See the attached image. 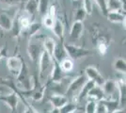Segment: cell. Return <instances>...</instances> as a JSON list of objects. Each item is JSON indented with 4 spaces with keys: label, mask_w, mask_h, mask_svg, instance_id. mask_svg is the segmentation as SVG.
<instances>
[{
    "label": "cell",
    "mask_w": 126,
    "mask_h": 113,
    "mask_svg": "<svg viewBox=\"0 0 126 113\" xmlns=\"http://www.w3.org/2000/svg\"><path fill=\"white\" fill-rule=\"evenodd\" d=\"M24 113H30V110H29V108H27V107H26V109H25Z\"/></svg>",
    "instance_id": "40"
},
{
    "label": "cell",
    "mask_w": 126,
    "mask_h": 113,
    "mask_svg": "<svg viewBox=\"0 0 126 113\" xmlns=\"http://www.w3.org/2000/svg\"><path fill=\"white\" fill-rule=\"evenodd\" d=\"M24 60L25 59L21 58L20 56H18V55L11 56V57H9L7 59V60H6L7 68L11 72V75H15V76L19 75V73L22 69V66H23Z\"/></svg>",
    "instance_id": "8"
},
{
    "label": "cell",
    "mask_w": 126,
    "mask_h": 113,
    "mask_svg": "<svg viewBox=\"0 0 126 113\" xmlns=\"http://www.w3.org/2000/svg\"><path fill=\"white\" fill-rule=\"evenodd\" d=\"M42 25L41 24V23L32 22L31 25H30V27H29V28L26 31V32H27V34H28L29 39H31V38L37 36L38 32H39V31L41 30V28H42Z\"/></svg>",
    "instance_id": "28"
},
{
    "label": "cell",
    "mask_w": 126,
    "mask_h": 113,
    "mask_svg": "<svg viewBox=\"0 0 126 113\" xmlns=\"http://www.w3.org/2000/svg\"><path fill=\"white\" fill-rule=\"evenodd\" d=\"M82 1H83L82 8L85 10L88 15H91L93 11V0H82Z\"/></svg>",
    "instance_id": "32"
},
{
    "label": "cell",
    "mask_w": 126,
    "mask_h": 113,
    "mask_svg": "<svg viewBox=\"0 0 126 113\" xmlns=\"http://www.w3.org/2000/svg\"><path fill=\"white\" fill-rule=\"evenodd\" d=\"M96 113H108V109L103 100L96 103Z\"/></svg>",
    "instance_id": "36"
},
{
    "label": "cell",
    "mask_w": 126,
    "mask_h": 113,
    "mask_svg": "<svg viewBox=\"0 0 126 113\" xmlns=\"http://www.w3.org/2000/svg\"><path fill=\"white\" fill-rule=\"evenodd\" d=\"M16 85L17 87L23 90V92H28L33 88V82H32V76L30 75V71L28 66L26 65V61L24 60L22 69L19 75L16 76Z\"/></svg>",
    "instance_id": "1"
},
{
    "label": "cell",
    "mask_w": 126,
    "mask_h": 113,
    "mask_svg": "<svg viewBox=\"0 0 126 113\" xmlns=\"http://www.w3.org/2000/svg\"><path fill=\"white\" fill-rule=\"evenodd\" d=\"M103 101H104L106 108L108 109V113H112L113 111H115L116 109L121 108L119 98H105Z\"/></svg>",
    "instance_id": "25"
},
{
    "label": "cell",
    "mask_w": 126,
    "mask_h": 113,
    "mask_svg": "<svg viewBox=\"0 0 126 113\" xmlns=\"http://www.w3.org/2000/svg\"><path fill=\"white\" fill-rule=\"evenodd\" d=\"M122 24H123V27H125V29H126V14H125V18H124V20L122 22Z\"/></svg>",
    "instance_id": "42"
},
{
    "label": "cell",
    "mask_w": 126,
    "mask_h": 113,
    "mask_svg": "<svg viewBox=\"0 0 126 113\" xmlns=\"http://www.w3.org/2000/svg\"><path fill=\"white\" fill-rule=\"evenodd\" d=\"M106 1L107 0H93V2L96 3V5L99 7L101 12L106 16V14L108 13V11H107V6H106Z\"/></svg>",
    "instance_id": "33"
},
{
    "label": "cell",
    "mask_w": 126,
    "mask_h": 113,
    "mask_svg": "<svg viewBox=\"0 0 126 113\" xmlns=\"http://www.w3.org/2000/svg\"><path fill=\"white\" fill-rule=\"evenodd\" d=\"M105 99V95L103 88L100 86H94L90 92H89L88 96H87V100L88 101H94V102H99Z\"/></svg>",
    "instance_id": "13"
},
{
    "label": "cell",
    "mask_w": 126,
    "mask_h": 113,
    "mask_svg": "<svg viewBox=\"0 0 126 113\" xmlns=\"http://www.w3.org/2000/svg\"><path fill=\"white\" fill-rule=\"evenodd\" d=\"M38 36V35H37ZM37 36L29 39L27 45V54L32 62H38L42 53L43 52V43L40 39L37 40Z\"/></svg>",
    "instance_id": "3"
},
{
    "label": "cell",
    "mask_w": 126,
    "mask_h": 113,
    "mask_svg": "<svg viewBox=\"0 0 126 113\" xmlns=\"http://www.w3.org/2000/svg\"><path fill=\"white\" fill-rule=\"evenodd\" d=\"M67 58H68V55L64 47V41L63 42L60 41L59 43H57L56 48L54 50V54H53V59L58 61V63H60L63 59H67Z\"/></svg>",
    "instance_id": "14"
},
{
    "label": "cell",
    "mask_w": 126,
    "mask_h": 113,
    "mask_svg": "<svg viewBox=\"0 0 126 113\" xmlns=\"http://www.w3.org/2000/svg\"><path fill=\"white\" fill-rule=\"evenodd\" d=\"M38 62H39V75H38V76L40 79H44L47 73H49L48 72L49 69L50 68L52 69L53 58L46 51L43 50Z\"/></svg>",
    "instance_id": "5"
},
{
    "label": "cell",
    "mask_w": 126,
    "mask_h": 113,
    "mask_svg": "<svg viewBox=\"0 0 126 113\" xmlns=\"http://www.w3.org/2000/svg\"><path fill=\"white\" fill-rule=\"evenodd\" d=\"M64 47H65V50L67 52L68 58L73 59L74 61V60H79V59L86 58V57L92 54V52L89 49L83 48V47H80V46L74 45L72 43H64Z\"/></svg>",
    "instance_id": "4"
},
{
    "label": "cell",
    "mask_w": 126,
    "mask_h": 113,
    "mask_svg": "<svg viewBox=\"0 0 126 113\" xmlns=\"http://www.w3.org/2000/svg\"><path fill=\"white\" fill-rule=\"evenodd\" d=\"M116 82L118 86V98L120 102V107L123 108L126 107V81L123 78H118Z\"/></svg>",
    "instance_id": "12"
},
{
    "label": "cell",
    "mask_w": 126,
    "mask_h": 113,
    "mask_svg": "<svg viewBox=\"0 0 126 113\" xmlns=\"http://www.w3.org/2000/svg\"><path fill=\"white\" fill-rule=\"evenodd\" d=\"M113 69L120 73V74H126V60L122 58H118L112 63Z\"/></svg>",
    "instance_id": "26"
},
{
    "label": "cell",
    "mask_w": 126,
    "mask_h": 113,
    "mask_svg": "<svg viewBox=\"0 0 126 113\" xmlns=\"http://www.w3.org/2000/svg\"><path fill=\"white\" fill-rule=\"evenodd\" d=\"M8 45L4 44L3 46L0 47V60H2L3 59H8Z\"/></svg>",
    "instance_id": "37"
},
{
    "label": "cell",
    "mask_w": 126,
    "mask_h": 113,
    "mask_svg": "<svg viewBox=\"0 0 126 113\" xmlns=\"http://www.w3.org/2000/svg\"><path fill=\"white\" fill-rule=\"evenodd\" d=\"M52 31L53 33L56 35V37L58 38L59 41L63 42L64 41V31H65V28H64V25L63 23L59 19H57L54 26L52 27Z\"/></svg>",
    "instance_id": "20"
},
{
    "label": "cell",
    "mask_w": 126,
    "mask_h": 113,
    "mask_svg": "<svg viewBox=\"0 0 126 113\" xmlns=\"http://www.w3.org/2000/svg\"><path fill=\"white\" fill-rule=\"evenodd\" d=\"M96 103L94 101H88L85 107L84 113H96Z\"/></svg>",
    "instance_id": "35"
},
{
    "label": "cell",
    "mask_w": 126,
    "mask_h": 113,
    "mask_svg": "<svg viewBox=\"0 0 126 113\" xmlns=\"http://www.w3.org/2000/svg\"><path fill=\"white\" fill-rule=\"evenodd\" d=\"M19 95L14 92L11 93H2L0 94V101L3 102L6 106H8L11 109V113H17V108L19 104Z\"/></svg>",
    "instance_id": "7"
},
{
    "label": "cell",
    "mask_w": 126,
    "mask_h": 113,
    "mask_svg": "<svg viewBox=\"0 0 126 113\" xmlns=\"http://www.w3.org/2000/svg\"><path fill=\"white\" fill-rule=\"evenodd\" d=\"M51 7V0H38V13L42 16H45Z\"/></svg>",
    "instance_id": "23"
},
{
    "label": "cell",
    "mask_w": 126,
    "mask_h": 113,
    "mask_svg": "<svg viewBox=\"0 0 126 113\" xmlns=\"http://www.w3.org/2000/svg\"><path fill=\"white\" fill-rule=\"evenodd\" d=\"M48 101L52 105L53 108L59 109L69 102V99L68 97L63 93H53L48 97Z\"/></svg>",
    "instance_id": "11"
},
{
    "label": "cell",
    "mask_w": 126,
    "mask_h": 113,
    "mask_svg": "<svg viewBox=\"0 0 126 113\" xmlns=\"http://www.w3.org/2000/svg\"><path fill=\"white\" fill-rule=\"evenodd\" d=\"M108 44L106 43L105 40H98L97 42V51L101 56H105L107 53Z\"/></svg>",
    "instance_id": "30"
},
{
    "label": "cell",
    "mask_w": 126,
    "mask_h": 113,
    "mask_svg": "<svg viewBox=\"0 0 126 113\" xmlns=\"http://www.w3.org/2000/svg\"><path fill=\"white\" fill-rule=\"evenodd\" d=\"M24 11L33 19L38 13V0H26L24 6Z\"/></svg>",
    "instance_id": "19"
},
{
    "label": "cell",
    "mask_w": 126,
    "mask_h": 113,
    "mask_svg": "<svg viewBox=\"0 0 126 113\" xmlns=\"http://www.w3.org/2000/svg\"><path fill=\"white\" fill-rule=\"evenodd\" d=\"M50 113H60V112H59V109L58 108H52Z\"/></svg>",
    "instance_id": "39"
},
{
    "label": "cell",
    "mask_w": 126,
    "mask_h": 113,
    "mask_svg": "<svg viewBox=\"0 0 126 113\" xmlns=\"http://www.w3.org/2000/svg\"><path fill=\"white\" fill-rule=\"evenodd\" d=\"M59 65H60V68H61L62 72L63 73H65V74L71 73L74 68V60L71 59L70 58H67V59H63L62 61L59 63Z\"/></svg>",
    "instance_id": "27"
},
{
    "label": "cell",
    "mask_w": 126,
    "mask_h": 113,
    "mask_svg": "<svg viewBox=\"0 0 126 113\" xmlns=\"http://www.w3.org/2000/svg\"><path fill=\"white\" fill-rule=\"evenodd\" d=\"M13 27V20L8 13L0 12V28L4 31H11Z\"/></svg>",
    "instance_id": "17"
},
{
    "label": "cell",
    "mask_w": 126,
    "mask_h": 113,
    "mask_svg": "<svg viewBox=\"0 0 126 113\" xmlns=\"http://www.w3.org/2000/svg\"><path fill=\"white\" fill-rule=\"evenodd\" d=\"M106 18L111 23L120 24V23L123 22L124 18H125V14L123 12H120V11H112V12H108L106 14Z\"/></svg>",
    "instance_id": "24"
},
{
    "label": "cell",
    "mask_w": 126,
    "mask_h": 113,
    "mask_svg": "<svg viewBox=\"0 0 126 113\" xmlns=\"http://www.w3.org/2000/svg\"><path fill=\"white\" fill-rule=\"evenodd\" d=\"M73 113H83L82 111H81V108L80 109H77V110H75L74 112H73Z\"/></svg>",
    "instance_id": "43"
},
{
    "label": "cell",
    "mask_w": 126,
    "mask_h": 113,
    "mask_svg": "<svg viewBox=\"0 0 126 113\" xmlns=\"http://www.w3.org/2000/svg\"><path fill=\"white\" fill-rule=\"evenodd\" d=\"M87 12L85 11V10L80 7L78 8L76 11H75V13H74V21L75 22H83L85 20V18L87 16Z\"/></svg>",
    "instance_id": "31"
},
{
    "label": "cell",
    "mask_w": 126,
    "mask_h": 113,
    "mask_svg": "<svg viewBox=\"0 0 126 113\" xmlns=\"http://www.w3.org/2000/svg\"><path fill=\"white\" fill-rule=\"evenodd\" d=\"M26 1V0H0V4L10 8V7H13L21 3H25Z\"/></svg>",
    "instance_id": "34"
},
{
    "label": "cell",
    "mask_w": 126,
    "mask_h": 113,
    "mask_svg": "<svg viewBox=\"0 0 126 113\" xmlns=\"http://www.w3.org/2000/svg\"><path fill=\"white\" fill-rule=\"evenodd\" d=\"M112 113H126V111L124 110V108H118V109H116L115 111H113Z\"/></svg>",
    "instance_id": "38"
},
{
    "label": "cell",
    "mask_w": 126,
    "mask_h": 113,
    "mask_svg": "<svg viewBox=\"0 0 126 113\" xmlns=\"http://www.w3.org/2000/svg\"><path fill=\"white\" fill-rule=\"evenodd\" d=\"M80 109V108L78 107V105L74 102H70L69 101L66 105H64L62 108H59V112L60 113H73L75 110Z\"/></svg>",
    "instance_id": "29"
},
{
    "label": "cell",
    "mask_w": 126,
    "mask_h": 113,
    "mask_svg": "<svg viewBox=\"0 0 126 113\" xmlns=\"http://www.w3.org/2000/svg\"><path fill=\"white\" fill-rule=\"evenodd\" d=\"M94 86H96L94 82L88 79V81L85 83V85L83 86V88L81 89V91L79 92L78 95H77L76 98H75L74 103H76V104H77V103L81 102L82 100H84L85 98H87L88 94H89V92H90V90H91Z\"/></svg>",
    "instance_id": "18"
},
{
    "label": "cell",
    "mask_w": 126,
    "mask_h": 113,
    "mask_svg": "<svg viewBox=\"0 0 126 113\" xmlns=\"http://www.w3.org/2000/svg\"><path fill=\"white\" fill-rule=\"evenodd\" d=\"M56 20H57V9H56V6L55 5H51L49 11H48V13L45 16L42 17V25L45 28L52 29Z\"/></svg>",
    "instance_id": "10"
},
{
    "label": "cell",
    "mask_w": 126,
    "mask_h": 113,
    "mask_svg": "<svg viewBox=\"0 0 126 113\" xmlns=\"http://www.w3.org/2000/svg\"><path fill=\"white\" fill-rule=\"evenodd\" d=\"M84 74L89 80L93 81L96 86L103 87L105 84V78L102 75L100 71L94 66H87L84 69Z\"/></svg>",
    "instance_id": "6"
},
{
    "label": "cell",
    "mask_w": 126,
    "mask_h": 113,
    "mask_svg": "<svg viewBox=\"0 0 126 113\" xmlns=\"http://www.w3.org/2000/svg\"><path fill=\"white\" fill-rule=\"evenodd\" d=\"M66 78L65 73H63L60 65L58 61L53 59V66L50 72V81L48 83L51 84H61V81Z\"/></svg>",
    "instance_id": "9"
},
{
    "label": "cell",
    "mask_w": 126,
    "mask_h": 113,
    "mask_svg": "<svg viewBox=\"0 0 126 113\" xmlns=\"http://www.w3.org/2000/svg\"><path fill=\"white\" fill-rule=\"evenodd\" d=\"M103 90L105 92V98H113V95L116 92H118V86L117 82L112 79H107L105 80V84L103 85Z\"/></svg>",
    "instance_id": "15"
},
{
    "label": "cell",
    "mask_w": 126,
    "mask_h": 113,
    "mask_svg": "<svg viewBox=\"0 0 126 113\" xmlns=\"http://www.w3.org/2000/svg\"><path fill=\"white\" fill-rule=\"evenodd\" d=\"M42 43H43L44 51H46L53 58V54H54V50H55L56 45H57V42L51 37H45L44 40L42 41Z\"/></svg>",
    "instance_id": "22"
},
{
    "label": "cell",
    "mask_w": 126,
    "mask_h": 113,
    "mask_svg": "<svg viewBox=\"0 0 126 113\" xmlns=\"http://www.w3.org/2000/svg\"><path fill=\"white\" fill-rule=\"evenodd\" d=\"M106 6H107L108 12H112V11L123 12V1L122 0H107Z\"/></svg>",
    "instance_id": "21"
},
{
    "label": "cell",
    "mask_w": 126,
    "mask_h": 113,
    "mask_svg": "<svg viewBox=\"0 0 126 113\" xmlns=\"http://www.w3.org/2000/svg\"><path fill=\"white\" fill-rule=\"evenodd\" d=\"M5 92V90H4V88H3V87H1L0 86V94H2V93H3V92Z\"/></svg>",
    "instance_id": "41"
},
{
    "label": "cell",
    "mask_w": 126,
    "mask_h": 113,
    "mask_svg": "<svg viewBox=\"0 0 126 113\" xmlns=\"http://www.w3.org/2000/svg\"><path fill=\"white\" fill-rule=\"evenodd\" d=\"M83 32H84V23L74 21L70 29V37L73 40H79L82 37Z\"/></svg>",
    "instance_id": "16"
},
{
    "label": "cell",
    "mask_w": 126,
    "mask_h": 113,
    "mask_svg": "<svg viewBox=\"0 0 126 113\" xmlns=\"http://www.w3.org/2000/svg\"><path fill=\"white\" fill-rule=\"evenodd\" d=\"M87 81H88V78L85 75V74H81V75H77L68 85L66 91H65V95L68 97V99H71L72 102H74L76 96L78 95L79 92L81 91V89L83 88V86Z\"/></svg>",
    "instance_id": "2"
},
{
    "label": "cell",
    "mask_w": 126,
    "mask_h": 113,
    "mask_svg": "<svg viewBox=\"0 0 126 113\" xmlns=\"http://www.w3.org/2000/svg\"><path fill=\"white\" fill-rule=\"evenodd\" d=\"M74 1H77V0H74Z\"/></svg>",
    "instance_id": "44"
}]
</instances>
